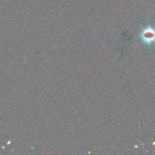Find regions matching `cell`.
Returning a JSON list of instances; mask_svg holds the SVG:
<instances>
[{
    "label": "cell",
    "instance_id": "6da1fadb",
    "mask_svg": "<svg viewBox=\"0 0 155 155\" xmlns=\"http://www.w3.org/2000/svg\"><path fill=\"white\" fill-rule=\"evenodd\" d=\"M143 39H145V41H147V42H151L155 38V33L154 30H146L144 32L143 35Z\"/></svg>",
    "mask_w": 155,
    "mask_h": 155
}]
</instances>
